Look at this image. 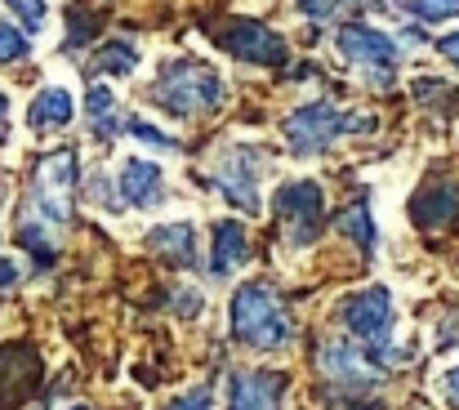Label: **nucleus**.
I'll list each match as a JSON object with an SVG mask.
<instances>
[{
	"mask_svg": "<svg viewBox=\"0 0 459 410\" xmlns=\"http://www.w3.org/2000/svg\"><path fill=\"white\" fill-rule=\"evenodd\" d=\"M126 135H134V138H143V143H152V147H160V152H178L183 143L174 135H165V130H156V126H148L143 117H130L126 121Z\"/></svg>",
	"mask_w": 459,
	"mask_h": 410,
	"instance_id": "nucleus-20",
	"label": "nucleus"
},
{
	"mask_svg": "<svg viewBox=\"0 0 459 410\" xmlns=\"http://www.w3.org/2000/svg\"><path fill=\"white\" fill-rule=\"evenodd\" d=\"M411 219H415L420 228H429V232L459 223V183H451V179H437V183H429V188L415 196V205H411Z\"/></svg>",
	"mask_w": 459,
	"mask_h": 410,
	"instance_id": "nucleus-13",
	"label": "nucleus"
},
{
	"mask_svg": "<svg viewBox=\"0 0 459 410\" xmlns=\"http://www.w3.org/2000/svg\"><path fill=\"white\" fill-rule=\"evenodd\" d=\"M148 246L174 268H196V228L192 223H160L148 232Z\"/></svg>",
	"mask_w": 459,
	"mask_h": 410,
	"instance_id": "nucleus-16",
	"label": "nucleus"
},
{
	"mask_svg": "<svg viewBox=\"0 0 459 410\" xmlns=\"http://www.w3.org/2000/svg\"><path fill=\"white\" fill-rule=\"evenodd\" d=\"M4 4H9V13H13L27 31H40V27H45V18H49L45 0H4Z\"/></svg>",
	"mask_w": 459,
	"mask_h": 410,
	"instance_id": "nucleus-23",
	"label": "nucleus"
},
{
	"mask_svg": "<svg viewBox=\"0 0 459 410\" xmlns=\"http://www.w3.org/2000/svg\"><path fill=\"white\" fill-rule=\"evenodd\" d=\"M112 108H117L112 90H108V85H90V94H85V112H90V121H99V117H112Z\"/></svg>",
	"mask_w": 459,
	"mask_h": 410,
	"instance_id": "nucleus-26",
	"label": "nucleus"
},
{
	"mask_svg": "<svg viewBox=\"0 0 459 410\" xmlns=\"http://www.w3.org/2000/svg\"><path fill=\"white\" fill-rule=\"evenodd\" d=\"M316 366H321V375H325L334 388H343V397L375 393L379 379H384V371L370 362L366 344H348V339H330V344H321Z\"/></svg>",
	"mask_w": 459,
	"mask_h": 410,
	"instance_id": "nucleus-9",
	"label": "nucleus"
},
{
	"mask_svg": "<svg viewBox=\"0 0 459 410\" xmlns=\"http://www.w3.org/2000/svg\"><path fill=\"white\" fill-rule=\"evenodd\" d=\"M18 246L36 259V268H49L54 264V241H49V232L40 228V223H18Z\"/></svg>",
	"mask_w": 459,
	"mask_h": 410,
	"instance_id": "nucleus-19",
	"label": "nucleus"
},
{
	"mask_svg": "<svg viewBox=\"0 0 459 410\" xmlns=\"http://www.w3.org/2000/svg\"><path fill=\"white\" fill-rule=\"evenodd\" d=\"M27 54H31V45H27L22 27L0 22V63H18V58H27Z\"/></svg>",
	"mask_w": 459,
	"mask_h": 410,
	"instance_id": "nucleus-21",
	"label": "nucleus"
},
{
	"mask_svg": "<svg viewBox=\"0 0 459 410\" xmlns=\"http://www.w3.org/2000/svg\"><path fill=\"white\" fill-rule=\"evenodd\" d=\"M250 259V232L237 219H223L214 228V250H210V276H232Z\"/></svg>",
	"mask_w": 459,
	"mask_h": 410,
	"instance_id": "nucleus-14",
	"label": "nucleus"
},
{
	"mask_svg": "<svg viewBox=\"0 0 459 410\" xmlns=\"http://www.w3.org/2000/svg\"><path fill=\"white\" fill-rule=\"evenodd\" d=\"M437 393H442V402H446V406L459 410V366H451V371H442V375H437Z\"/></svg>",
	"mask_w": 459,
	"mask_h": 410,
	"instance_id": "nucleus-27",
	"label": "nucleus"
},
{
	"mask_svg": "<svg viewBox=\"0 0 459 410\" xmlns=\"http://www.w3.org/2000/svg\"><path fill=\"white\" fill-rule=\"evenodd\" d=\"M72 196H76V152H49V156H40V165L31 174L36 214L49 228H67L72 223Z\"/></svg>",
	"mask_w": 459,
	"mask_h": 410,
	"instance_id": "nucleus-5",
	"label": "nucleus"
},
{
	"mask_svg": "<svg viewBox=\"0 0 459 410\" xmlns=\"http://www.w3.org/2000/svg\"><path fill=\"white\" fill-rule=\"evenodd\" d=\"M415 94H420L424 103H437V94H446V85H442V81H415Z\"/></svg>",
	"mask_w": 459,
	"mask_h": 410,
	"instance_id": "nucleus-29",
	"label": "nucleus"
},
{
	"mask_svg": "<svg viewBox=\"0 0 459 410\" xmlns=\"http://www.w3.org/2000/svg\"><path fill=\"white\" fill-rule=\"evenodd\" d=\"M228 326H232V339L255 353L290 344V317H286L281 299L273 294V285H264V281L237 285V294L228 303Z\"/></svg>",
	"mask_w": 459,
	"mask_h": 410,
	"instance_id": "nucleus-2",
	"label": "nucleus"
},
{
	"mask_svg": "<svg viewBox=\"0 0 459 410\" xmlns=\"http://www.w3.org/2000/svg\"><path fill=\"white\" fill-rule=\"evenodd\" d=\"M9 138V99H4V90H0V143Z\"/></svg>",
	"mask_w": 459,
	"mask_h": 410,
	"instance_id": "nucleus-32",
	"label": "nucleus"
},
{
	"mask_svg": "<svg viewBox=\"0 0 459 410\" xmlns=\"http://www.w3.org/2000/svg\"><path fill=\"white\" fill-rule=\"evenodd\" d=\"M139 67V49L130 45V40H103L99 49H94V72H108V76H130Z\"/></svg>",
	"mask_w": 459,
	"mask_h": 410,
	"instance_id": "nucleus-18",
	"label": "nucleus"
},
{
	"mask_svg": "<svg viewBox=\"0 0 459 410\" xmlns=\"http://www.w3.org/2000/svg\"><path fill=\"white\" fill-rule=\"evenodd\" d=\"M174 303H178V317H196V312H201V294H196V290H178Z\"/></svg>",
	"mask_w": 459,
	"mask_h": 410,
	"instance_id": "nucleus-28",
	"label": "nucleus"
},
{
	"mask_svg": "<svg viewBox=\"0 0 459 410\" xmlns=\"http://www.w3.org/2000/svg\"><path fill=\"white\" fill-rule=\"evenodd\" d=\"M160 410H214V397H210V388L201 384V388H187V393L169 397Z\"/></svg>",
	"mask_w": 459,
	"mask_h": 410,
	"instance_id": "nucleus-25",
	"label": "nucleus"
},
{
	"mask_svg": "<svg viewBox=\"0 0 459 410\" xmlns=\"http://www.w3.org/2000/svg\"><path fill=\"white\" fill-rule=\"evenodd\" d=\"M375 130V117H361V112H343L325 99H312L304 108H295L286 117V143L295 156H321L334 138L343 135H366Z\"/></svg>",
	"mask_w": 459,
	"mask_h": 410,
	"instance_id": "nucleus-3",
	"label": "nucleus"
},
{
	"mask_svg": "<svg viewBox=\"0 0 459 410\" xmlns=\"http://www.w3.org/2000/svg\"><path fill=\"white\" fill-rule=\"evenodd\" d=\"M72 410H90V406H72Z\"/></svg>",
	"mask_w": 459,
	"mask_h": 410,
	"instance_id": "nucleus-33",
	"label": "nucleus"
},
{
	"mask_svg": "<svg viewBox=\"0 0 459 410\" xmlns=\"http://www.w3.org/2000/svg\"><path fill=\"white\" fill-rule=\"evenodd\" d=\"M334 49H339V58L348 63V67H357L361 72V81L366 85H375V90H388L393 81H397V40L393 36H384L379 27H366V22H343L339 31H334Z\"/></svg>",
	"mask_w": 459,
	"mask_h": 410,
	"instance_id": "nucleus-4",
	"label": "nucleus"
},
{
	"mask_svg": "<svg viewBox=\"0 0 459 410\" xmlns=\"http://www.w3.org/2000/svg\"><path fill=\"white\" fill-rule=\"evenodd\" d=\"M72 117H76V103H72V94H67L63 85H45V90L31 99V108H27V126H31L36 135L63 130V126H72Z\"/></svg>",
	"mask_w": 459,
	"mask_h": 410,
	"instance_id": "nucleus-15",
	"label": "nucleus"
},
{
	"mask_svg": "<svg viewBox=\"0 0 459 410\" xmlns=\"http://www.w3.org/2000/svg\"><path fill=\"white\" fill-rule=\"evenodd\" d=\"M437 54H442V58H451V63L459 67V31H451V36H442V40H437Z\"/></svg>",
	"mask_w": 459,
	"mask_h": 410,
	"instance_id": "nucleus-31",
	"label": "nucleus"
},
{
	"mask_svg": "<svg viewBox=\"0 0 459 410\" xmlns=\"http://www.w3.org/2000/svg\"><path fill=\"white\" fill-rule=\"evenodd\" d=\"M339 321L348 335H357L366 348H379V344H393V321H397V308H393V294L384 285H366V290H352L339 299Z\"/></svg>",
	"mask_w": 459,
	"mask_h": 410,
	"instance_id": "nucleus-7",
	"label": "nucleus"
},
{
	"mask_svg": "<svg viewBox=\"0 0 459 410\" xmlns=\"http://www.w3.org/2000/svg\"><path fill=\"white\" fill-rule=\"evenodd\" d=\"M117 188H121V201H130L134 210H152L165 192V170L143 161V156H130L117 170Z\"/></svg>",
	"mask_w": 459,
	"mask_h": 410,
	"instance_id": "nucleus-12",
	"label": "nucleus"
},
{
	"mask_svg": "<svg viewBox=\"0 0 459 410\" xmlns=\"http://www.w3.org/2000/svg\"><path fill=\"white\" fill-rule=\"evenodd\" d=\"M259 179H264V152H259V147H232V152H223L219 165H214V188H219L223 201L237 205L241 214H259V210H264Z\"/></svg>",
	"mask_w": 459,
	"mask_h": 410,
	"instance_id": "nucleus-8",
	"label": "nucleus"
},
{
	"mask_svg": "<svg viewBox=\"0 0 459 410\" xmlns=\"http://www.w3.org/2000/svg\"><path fill=\"white\" fill-rule=\"evenodd\" d=\"M334 228H339V237H343V241H352L361 255H375L379 232H375V219H370V201H366V196H361V201H352V205L334 219Z\"/></svg>",
	"mask_w": 459,
	"mask_h": 410,
	"instance_id": "nucleus-17",
	"label": "nucleus"
},
{
	"mask_svg": "<svg viewBox=\"0 0 459 410\" xmlns=\"http://www.w3.org/2000/svg\"><path fill=\"white\" fill-rule=\"evenodd\" d=\"M295 4H299V13H307V22H325L343 4H366V0H295Z\"/></svg>",
	"mask_w": 459,
	"mask_h": 410,
	"instance_id": "nucleus-24",
	"label": "nucleus"
},
{
	"mask_svg": "<svg viewBox=\"0 0 459 410\" xmlns=\"http://www.w3.org/2000/svg\"><path fill=\"white\" fill-rule=\"evenodd\" d=\"M18 264H13V259H4V255H0V290H13V285H18Z\"/></svg>",
	"mask_w": 459,
	"mask_h": 410,
	"instance_id": "nucleus-30",
	"label": "nucleus"
},
{
	"mask_svg": "<svg viewBox=\"0 0 459 410\" xmlns=\"http://www.w3.org/2000/svg\"><path fill=\"white\" fill-rule=\"evenodd\" d=\"M286 393L281 371H237L228 379V410H277Z\"/></svg>",
	"mask_w": 459,
	"mask_h": 410,
	"instance_id": "nucleus-11",
	"label": "nucleus"
},
{
	"mask_svg": "<svg viewBox=\"0 0 459 410\" xmlns=\"http://www.w3.org/2000/svg\"><path fill=\"white\" fill-rule=\"evenodd\" d=\"M273 210H277V219H281V228H286V237H290V246L304 250V246H312V241L321 237L325 192H321L316 179H290V183L277 188Z\"/></svg>",
	"mask_w": 459,
	"mask_h": 410,
	"instance_id": "nucleus-6",
	"label": "nucleus"
},
{
	"mask_svg": "<svg viewBox=\"0 0 459 410\" xmlns=\"http://www.w3.org/2000/svg\"><path fill=\"white\" fill-rule=\"evenodd\" d=\"M411 13L420 22H451V18H459V0H415Z\"/></svg>",
	"mask_w": 459,
	"mask_h": 410,
	"instance_id": "nucleus-22",
	"label": "nucleus"
},
{
	"mask_svg": "<svg viewBox=\"0 0 459 410\" xmlns=\"http://www.w3.org/2000/svg\"><path fill=\"white\" fill-rule=\"evenodd\" d=\"M152 103L160 112L187 121V117H210L228 103V85L219 81L214 67L196 63V58H169L160 63L152 85Z\"/></svg>",
	"mask_w": 459,
	"mask_h": 410,
	"instance_id": "nucleus-1",
	"label": "nucleus"
},
{
	"mask_svg": "<svg viewBox=\"0 0 459 410\" xmlns=\"http://www.w3.org/2000/svg\"><path fill=\"white\" fill-rule=\"evenodd\" d=\"M219 45H223L232 58H241V63H259V67L286 63V40H281L273 27H264V22H232V27L219 36Z\"/></svg>",
	"mask_w": 459,
	"mask_h": 410,
	"instance_id": "nucleus-10",
	"label": "nucleus"
}]
</instances>
